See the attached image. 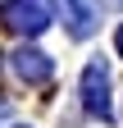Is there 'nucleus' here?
<instances>
[{
  "mask_svg": "<svg viewBox=\"0 0 123 128\" xmlns=\"http://www.w3.org/2000/svg\"><path fill=\"white\" fill-rule=\"evenodd\" d=\"M9 69L23 78L27 87H41V82H50V73H55V64H50V55H41V50H32V46H18V50L9 55Z\"/></svg>",
  "mask_w": 123,
  "mask_h": 128,
  "instance_id": "7ed1b4c3",
  "label": "nucleus"
},
{
  "mask_svg": "<svg viewBox=\"0 0 123 128\" xmlns=\"http://www.w3.org/2000/svg\"><path fill=\"white\" fill-rule=\"evenodd\" d=\"M55 5H59V14H64V23H68V32L78 41H87L100 28V5L96 0H55Z\"/></svg>",
  "mask_w": 123,
  "mask_h": 128,
  "instance_id": "20e7f679",
  "label": "nucleus"
},
{
  "mask_svg": "<svg viewBox=\"0 0 123 128\" xmlns=\"http://www.w3.org/2000/svg\"><path fill=\"white\" fill-rule=\"evenodd\" d=\"M114 46H119V55H123V28H119V32H114Z\"/></svg>",
  "mask_w": 123,
  "mask_h": 128,
  "instance_id": "39448f33",
  "label": "nucleus"
},
{
  "mask_svg": "<svg viewBox=\"0 0 123 128\" xmlns=\"http://www.w3.org/2000/svg\"><path fill=\"white\" fill-rule=\"evenodd\" d=\"M82 105L96 114L100 124H114V101H110V64L91 60L82 69Z\"/></svg>",
  "mask_w": 123,
  "mask_h": 128,
  "instance_id": "f03ea898",
  "label": "nucleus"
},
{
  "mask_svg": "<svg viewBox=\"0 0 123 128\" xmlns=\"http://www.w3.org/2000/svg\"><path fill=\"white\" fill-rule=\"evenodd\" d=\"M0 23L9 32H18V37H41V32L50 28V5H46V0H5Z\"/></svg>",
  "mask_w": 123,
  "mask_h": 128,
  "instance_id": "f257e3e1",
  "label": "nucleus"
}]
</instances>
